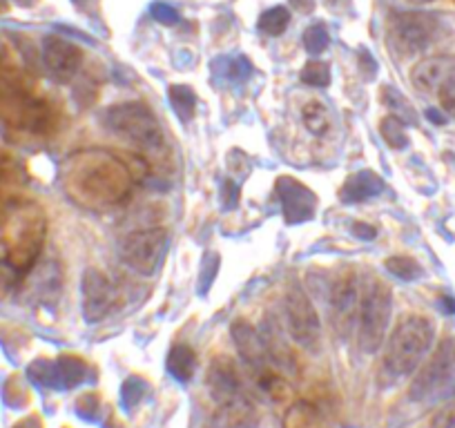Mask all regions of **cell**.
<instances>
[{
  "label": "cell",
  "mask_w": 455,
  "mask_h": 428,
  "mask_svg": "<svg viewBox=\"0 0 455 428\" xmlns=\"http://www.w3.org/2000/svg\"><path fill=\"white\" fill-rule=\"evenodd\" d=\"M435 339L433 321L422 314H406L384 342V369L393 377L413 375L427 360Z\"/></svg>",
  "instance_id": "6da1fadb"
},
{
  "label": "cell",
  "mask_w": 455,
  "mask_h": 428,
  "mask_svg": "<svg viewBox=\"0 0 455 428\" xmlns=\"http://www.w3.org/2000/svg\"><path fill=\"white\" fill-rule=\"evenodd\" d=\"M100 123L114 137L124 139L141 150H159L164 146V128L146 103L128 100L112 105L100 116Z\"/></svg>",
  "instance_id": "7a4b0ae2"
},
{
  "label": "cell",
  "mask_w": 455,
  "mask_h": 428,
  "mask_svg": "<svg viewBox=\"0 0 455 428\" xmlns=\"http://www.w3.org/2000/svg\"><path fill=\"white\" fill-rule=\"evenodd\" d=\"M393 313V292L379 279H369L360 292V310H357V342L364 353H378L387 342L388 321Z\"/></svg>",
  "instance_id": "3957f363"
},
{
  "label": "cell",
  "mask_w": 455,
  "mask_h": 428,
  "mask_svg": "<svg viewBox=\"0 0 455 428\" xmlns=\"http://www.w3.org/2000/svg\"><path fill=\"white\" fill-rule=\"evenodd\" d=\"M455 391V337H446L424 361L411 382L409 397L413 401H431Z\"/></svg>",
  "instance_id": "277c9868"
},
{
  "label": "cell",
  "mask_w": 455,
  "mask_h": 428,
  "mask_svg": "<svg viewBox=\"0 0 455 428\" xmlns=\"http://www.w3.org/2000/svg\"><path fill=\"white\" fill-rule=\"evenodd\" d=\"M76 186L90 201L116 203L130 190V174L116 159L100 156L94 165H87L76 174Z\"/></svg>",
  "instance_id": "5b68a950"
},
{
  "label": "cell",
  "mask_w": 455,
  "mask_h": 428,
  "mask_svg": "<svg viewBox=\"0 0 455 428\" xmlns=\"http://www.w3.org/2000/svg\"><path fill=\"white\" fill-rule=\"evenodd\" d=\"M0 119L28 132H45L52 125V110L45 100L36 99L23 87H0Z\"/></svg>",
  "instance_id": "8992f818"
},
{
  "label": "cell",
  "mask_w": 455,
  "mask_h": 428,
  "mask_svg": "<svg viewBox=\"0 0 455 428\" xmlns=\"http://www.w3.org/2000/svg\"><path fill=\"white\" fill-rule=\"evenodd\" d=\"M437 23L433 16L406 12V14H393L387 23V43L397 56L422 54L431 41L435 38Z\"/></svg>",
  "instance_id": "52a82bcc"
},
{
  "label": "cell",
  "mask_w": 455,
  "mask_h": 428,
  "mask_svg": "<svg viewBox=\"0 0 455 428\" xmlns=\"http://www.w3.org/2000/svg\"><path fill=\"white\" fill-rule=\"evenodd\" d=\"M282 314L283 329L288 330V335H291L297 346L306 348V351L319 348V339H322L319 314L315 310L313 301L308 299V295L299 286L288 288L282 304Z\"/></svg>",
  "instance_id": "ba28073f"
},
{
  "label": "cell",
  "mask_w": 455,
  "mask_h": 428,
  "mask_svg": "<svg viewBox=\"0 0 455 428\" xmlns=\"http://www.w3.org/2000/svg\"><path fill=\"white\" fill-rule=\"evenodd\" d=\"M415 90L427 96H435L442 110L455 116V56H428L411 72Z\"/></svg>",
  "instance_id": "9c48e42d"
},
{
  "label": "cell",
  "mask_w": 455,
  "mask_h": 428,
  "mask_svg": "<svg viewBox=\"0 0 455 428\" xmlns=\"http://www.w3.org/2000/svg\"><path fill=\"white\" fill-rule=\"evenodd\" d=\"M165 250H168V233L164 228H146L125 234L121 239L119 255L134 273L150 277L159 270Z\"/></svg>",
  "instance_id": "30bf717a"
},
{
  "label": "cell",
  "mask_w": 455,
  "mask_h": 428,
  "mask_svg": "<svg viewBox=\"0 0 455 428\" xmlns=\"http://www.w3.org/2000/svg\"><path fill=\"white\" fill-rule=\"evenodd\" d=\"M43 243H45V219L43 217H28L16 228L12 242H7L5 252L0 255V259L7 261L23 277L36 264Z\"/></svg>",
  "instance_id": "8fae6325"
},
{
  "label": "cell",
  "mask_w": 455,
  "mask_h": 428,
  "mask_svg": "<svg viewBox=\"0 0 455 428\" xmlns=\"http://www.w3.org/2000/svg\"><path fill=\"white\" fill-rule=\"evenodd\" d=\"M116 304V290L108 274L99 268H87L81 274V308L87 324H99Z\"/></svg>",
  "instance_id": "7c38bea8"
},
{
  "label": "cell",
  "mask_w": 455,
  "mask_h": 428,
  "mask_svg": "<svg viewBox=\"0 0 455 428\" xmlns=\"http://www.w3.org/2000/svg\"><path fill=\"white\" fill-rule=\"evenodd\" d=\"M230 335H233V342L237 346L239 355L246 361V366L251 369V373L255 375L257 382L268 375L277 373L275 370V361L270 357L268 348H266L264 337H261L259 330L252 324L243 321V319H237L233 326H230Z\"/></svg>",
  "instance_id": "4fadbf2b"
},
{
  "label": "cell",
  "mask_w": 455,
  "mask_h": 428,
  "mask_svg": "<svg viewBox=\"0 0 455 428\" xmlns=\"http://www.w3.org/2000/svg\"><path fill=\"white\" fill-rule=\"evenodd\" d=\"M328 308H331L332 329L347 335L353 329L360 310V290H357V279L353 273L337 274L335 281L328 290Z\"/></svg>",
  "instance_id": "5bb4252c"
},
{
  "label": "cell",
  "mask_w": 455,
  "mask_h": 428,
  "mask_svg": "<svg viewBox=\"0 0 455 428\" xmlns=\"http://www.w3.org/2000/svg\"><path fill=\"white\" fill-rule=\"evenodd\" d=\"M85 361H81L74 355H63L56 361L38 360L29 366V379L47 388H56V391H65V388H74L85 379Z\"/></svg>",
  "instance_id": "9a60e30c"
},
{
  "label": "cell",
  "mask_w": 455,
  "mask_h": 428,
  "mask_svg": "<svg viewBox=\"0 0 455 428\" xmlns=\"http://www.w3.org/2000/svg\"><path fill=\"white\" fill-rule=\"evenodd\" d=\"M275 192H277V199L282 203V214L286 224H306L317 212L319 201L315 192L306 187L304 183L297 181V178L279 177L277 183H275Z\"/></svg>",
  "instance_id": "2e32d148"
},
{
  "label": "cell",
  "mask_w": 455,
  "mask_h": 428,
  "mask_svg": "<svg viewBox=\"0 0 455 428\" xmlns=\"http://www.w3.org/2000/svg\"><path fill=\"white\" fill-rule=\"evenodd\" d=\"M41 56L47 74L56 83H69L83 67V50L63 36H45Z\"/></svg>",
  "instance_id": "e0dca14e"
},
{
  "label": "cell",
  "mask_w": 455,
  "mask_h": 428,
  "mask_svg": "<svg viewBox=\"0 0 455 428\" xmlns=\"http://www.w3.org/2000/svg\"><path fill=\"white\" fill-rule=\"evenodd\" d=\"M208 388L210 395L217 404L228 400H235L239 395H246V388H243V377L239 373L237 364L228 357L219 355L217 360L210 364L208 369Z\"/></svg>",
  "instance_id": "ac0fdd59"
},
{
  "label": "cell",
  "mask_w": 455,
  "mask_h": 428,
  "mask_svg": "<svg viewBox=\"0 0 455 428\" xmlns=\"http://www.w3.org/2000/svg\"><path fill=\"white\" fill-rule=\"evenodd\" d=\"M259 408L248 395H239L217 404L210 417V428H257L259 426Z\"/></svg>",
  "instance_id": "d6986e66"
},
{
  "label": "cell",
  "mask_w": 455,
  "mask_h": 428,
  "mask_svg": "<svg viewBox=\"0 0 455 428\" xmlns=\"http://www.w3.org/2000/svg\"><path fill=\"white\" fill-rule=\"evenodd\" d=\"M384 192V181L378 172L373 170H360V172L351 174L339 187V201L341 203H362V201L375 199Z\"/></svg>",
  "instance_id": "ffe728a7"
},
{
  "label": "cell",
  "mask_w": 455,
  "mask_h": 428,
  "mask_svg": "<svg viewBox=\"0 0 455 428\" xmlns=\"http://www.w3.org/2000/svg\"><path fill=\"white\" fill-rule=\"evenodd\" d=\"M283 428H328L323 415L308 401L292 404L283 415Z\"/></svg>",
  "instance_id": "44dd1931"
},
{
  "label": "cell",
  "mask_w": 455,
  "mask_h": 428,
  "mask_svg": "<svg viewBox=\"0 0 455 428\" xmlns=\"http://www.w3.org/2000/svg\"><path fill=\"white\" fill-rule=\"evenodd\" d=\"M212 72L228 83H246L252 74V65L246 56H221L212 60Z\"/></svg>",
  "instance_id": "7402d4cb"
},
{
  "label": "cell",
  "mask_w": 455,
  "mask_h": 428,
  "mask_svg": "<svg viewBox=\"0 0 455 428\" xmlns=\"http://www.w3.org/2000/svg\"><path fill=\"white\" fill-rule=\"evenodd\" d=\"M196 369V355L190 346L186 344H177L172 346L168 355V373L172 375L177 382H188L195 375Z\"/></svg>",
  "instance_id": "603a6c76"
},
{
  "label": "cell",
  "mask_w": 455,
  "mask_h": 428,
  "mask_svg": "<svg viewBox=\"0 0 455 428\" xmlns=\"http://www.w3.org/2000/svg\"><path fill=\"white\" fill-rule=\"evenodd\" d=\"M170 105H172V112L177 115V119L181 123H190L195 119L196 112V96L192 91V87L188 85H170L168 90Z\"/></svg>",
  "instance_id": "cb8c5ba5"
},
{
  "label": "cell",
  "mask_w": 455,
  "mask_h": 428,
  "mask_svg": "<svg viewBox=\"0 0 455 428\" xmlns=\"http://www.w3.org/2000/svg\"><path fill=\"white\" fill-rule=\"evenodd\" d=\"M301 119H304V125L317 137H323V134L331 130V112L323 103L319 100H310V103L304 105L301 110Z\"/></svg>",
  "instance_id": "d4e9b609"
},
{
  "label": "cell",
  "mask_w": 455,
  "mask_h": 428,
  "mask_svg": "<svg viewBox=\"0 0 455 428\" xmlns=\"http://www.w3.org/2000/svg\"><path fill=\"white\" fill-rule=\"evenodd\" d=\"M288 25H291V12L286 10V7H270V10H266L264 14L259 16V32L266 34V36H282L283 32L288 29Z\"/></svg>",
  "instance_id": "484cf974"
},
{
  "label": "cell",
  "mask_w": 455,
  "mask_h": 428,
  "mask_svg": "<svg viewBox=\"0 0 455 428\" xmlns=\"http://www.w3.org/2000/svg\"><path fill=\"white\" fill-rule=\"evenodd\" d=\"M379 132H382L384 141H387L391 147H395V150H402V147L409 146L404 121H402L400 116L395 115L387 116V119L382 121V125H379Z\"/></svg>",
  "instance_id": "4316f807"
},
{
  "label": "cell",
  "mask_w": 455,
  "mask_h": 428,
  "mask_svg": "<svg viewBox=\"0 0 455 428\" xmlns=\"http://www.w3.org/2000/svg\"><path fill=\"white\" fill-rule=\"evenodd\" d=\"M384 266L393 277L402 279V281H415V279L422 277V268L411 257H391V259L384 261Z\"/></svg>",
  "instance_id": "83f0119b"
},
{
  "label": "cell",
  "mask_w": 455,
  "mask_h": 428,
  "mask_svg": "<svg viewBox=\"0 0 455 428\" xmlns=\"http://www.w3.org/2000/svg\"><path fill=\"white\" fill-rule=\"evenodd\" d=\"M301 83L310 87H328L331 85V67L323 60H310L301 69Z\"/></svg>",
  "instance_id": "f1b7e54d"
},
{
  "label": "cell",
  "mask_w": 455,
  "mask_h": 428,
  "mask_svg": "<svg viewBox=\"0 0 455 428\" xmlns=\"http://www.w3.org/2000/svg\"><path fill=\"white\" fill-rule=\"evenodd\" d=\"M148 392V384L141 377L125 379L124 388H121V401H124L125 410H132L134 406L141 404V400Z\"/></svg>",
  "instance_id": "f546056e"
},
{
  "label": "cell",
  "mask_w": 455,
  "mask_h": 428,
  "mask_svg": "<svg viewBox=\"0 0 455 428\" xmlns=\"http://www.w3.org/2000/svg\"><path fill=\"white\" fill-rule=\"evenodd\" d=\"M328 43H331V36L323 25H313L304 32V47L310 56H319L322 52H326Z\"/></svg>",
  "instance_id": "4dcf8cb0"
},
{
  "label": "cell",
  "mask_w": 455,
  "mask_h": 428,
  "mask_svg": "<svg viewBox=\"0 0 455 428\" xmlns=\"http://www.w3.org/2000/svg\"><path fill=\"white\" fill-rule=\"evenodd\" d=\"M219 255L217 252H208V255L204 257V266H201V277H199V292L201 295H205V292L212 288V281L214 277H217L219 273Z\"/></svg>",
  "instance_id": "1f68e13d"
},
{
  "label": "cell",
  "mask_w": 455,
  "mask_h": 428,
  "mask_svg": "<svg viewBox=\"0 0 455 428\" xmlns=\"http://www.w3.org/2000/svg\"><path fill=\"white\" fill-rule=\"evenodd\" d=\"M239 194H242V187L239 183H235L233 178H226L221 186V201L226 210H235L239 205Z\"/></svg>",
  "instance_id": "d6a6232c"
},
{
  "label": "cell",
  "mask_w": 455,
  "mask_h": 428,
  "mask_svg": "<svg viewBox=\"0 0 455 428\" xmlns=\"http://www.w3.org/2000/svg\"><path fill=\"white\" fill-rule=\"evenodd\" d=\"M76 408L81 417L96 419V415H99L100 410V400L94 395V392H85V395L76 401Z\"/></svg>",
  "instance_id": "836d02e7"
},
{
  "label": "cell",
  "mask_w": 455,
  "mask_h": 428,
  "mask_svg": "<svg viewBox=\"0 0 455 428\" xmlns=\"http://www.w3.org/2000/svg\"><path fill=\"white\" fill-rule=\"evenodd\" d=\"M152 16H155L156 23L161 25H177L179 23V12L174 10V7L165 5V3H155V5L150 7Z\"/></svg>",
  "instance_id": "e575fe53"
},
{
  "label": "cell",
  "mask_w": 455,
  "mask_h": 428,
  "mask_svg": "<svg viewBox=\"0 0 455 428\" xmlns=\"http://www.w3.org/2000/svg\"><path fill=\"white\" fill-rule=\"evenodd\" d=\"M431 428H455V400L437 410L435 417L431 419Z\"/></svg>",
  "instance_id": "d590c367"
},
{
  "label": "cell",
  "mask_w": 455,
  "mask_h": 428,
  "mask_svg": "<svg viewBox=\"0 0 455 428\" xmlns=\"http://www.w3.org/2000/svg\"><path fill=\"white\" fill-rule=\"evenodd\" d=\"M351 230L357 239H362V242H373V239L378 237V230L371 224H362V221H355Z\"/></svg>",
  "instance_id": "8d00e7d4"
},
{
  "label": "cell",
  "mask_w": 455,
  "mask_h": 428,
  "mask_svg": "<svg viewBox=\"0 0 455 428\" xmlns=\"http://www.w3.org/2000/svg\"><path fill=\"white\" fill-rule=\"evenodd\" d=\"M72 3L81 12H92V10H96V7H99V0H72Z\"/></svg>",
  "instance_id": "74e56055"
},
{
  "label": "cell",
  "mask_w": 455,
  "mask_h": 428,
  "mask_svg": "<svg viewBox=\"0 0 455 428\" xmlns=\"http://www.w3.org/2000/svg\"><path fill=\"white\" fill-rule=\"evenodd\" d=\"M16 428H41V422H38L36 417H29L25 419V422H20Z\"/></svg>",
  "instance_id": "f35d334b"
},
{
  "label": "cell",
  "mask_w": 455,
  "mask_h": 428,
  "mask_svg": "<svg viewBox=\"0 0 455 428\" xmlns=\"http://www.w3.org/2000/svg\"><path fill=\"white\" fill-rule=\"evenodd\" d=\"M38 0H16V5H20V7H32V5H36Z\"/></svg>",
  "instance_id": "ab89813d"
},
{
  "label": "cell",
  "mask_w": 455,
  "mask_h": 428,
  "mask_svg": "<svg viewBox=\"0 0 455 428\" xmlns=\"http://www.w3.org/2000/svg\"><path fill=\"white\" fill-rule=\"evenodd\" d=\"M7 7H10V0H0V14H5Z\"/></svg>",
  "instance_id": "60d3db41"
}]
</instances>
